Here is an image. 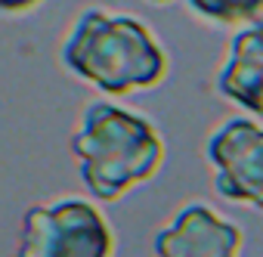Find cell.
<instances>
[{"label":"cell","instance_id":"cell-10","mask_svg":"<svg viewBox=\"0 0 263 257\" xmlns=\"http://www.w3.org/2000/svg\"><path fill=\"white\" fill-rule=\"evenodd\" d=\"M152 4H171V0H152Z\"/></svg>","mask_w":263,"mask_h":257},{"label":"cell","instance_id":"cell-5","mask_svg":"<svg viewBox=\"0 0 263 257\" xmlns=\"http://www.w3.org/2000/svg\"><path fill=\"white\" fill-rule=\"evenodd\" d=\"M155 257H238L241 229L214 208L192 201L152 238Z\"/></svg>","mask_w":263,"mask_h":257},{"label":"cell","instance_id":"cell-6","mask_svg":"<svg viewBox=\"0 0 263 257\" xmlns=\"http://www.w3.org/2000/svg\"><path fill=\"white\" fill-rule=\"evenodd\" d=\"M214 84L223 99L263 121V31L248 25L232 38L229 56Z\"/></svg>","mask_w":263,"mask_h":257},{"label":"cell","instance_id":"cell-8","mask_svg":"<svg viewBox=\"0 0 263 257\" xmlns=\"http://www.w3.org/2000/svg\"><path fill=\"white\" fill-rule=\"evenodd\" d=\"M41 4V0H0V10L7 16H19V13H28Z\"/></svg>","mask_w":263,"mask_h":257},{"label":"cell","instance_id":"cell-2","mask_svg":"<svg viewBox=\"0 0 263 257\" xmlns=\"http://www.w3.org/2000/svg\"><path fill=\"white\" fill-rule=\"evenodd\" d=\"M71 152L90 195L118 201L158 174L164 137L146 115L96 99L84 108L78 131L71 134Z\"/></svg>","mask_w":263,"mask_h":257},{"label":"cell","instance_id":"cell-4","mask_svg":"<svg viewBox=\"0 0 263 257\" xmlns=\"http://www.w3.org/2000/svg\"><path fill=\"white\" fill-rule=\"evenodd\" d=\"M204 155L220 198L263 211V127L257 121L229 118L208 137Z\"/></svg>","mask_w":263,"mask_h":257},{"label":"cell","instance_id":"cell-1","mask_svg":"<svg viewBox=\"0 0 263 257\" xmlns=\"http://www.w3.org/2000/svg\"><path fill=\"white\" fill-rule=\"evenodd\" d=\"M59 62L84 84L121 96L152 90L167 78V53L158 38L130 13L87 7L62 38Z\"/></svg>","mask_w":263,"mask_h":257},{"label":"cell","instance_id":"cell-7","mask_svg":"<svg viewBox=\"0 0 263 257\" xmlns=\"http://www.w3.org/2000/svg\"><path fill=\"white\" fill-rule=\"evenodd\" d=\"M189 10L208 22L217 25H235V22H248L254 16V4L257 0H186Z\"/></svg>","mask_w":263,"mask_h":257},{"label":"cell","instance_id":"cell-3","mask_svg":"<svg viewBox=\"0 0 263 257\" xmlns=\"http://www.w3.org/2000/svg\"><path fill=\"white\" fill-rule=\"evenodd\" d=\"M16 257H115V232L93 201L56 198L22 214Z\"/></svg>","mask_w":263,"mask_h":257},{"label":"cell","instance_id":"cell-9","mask_svg":"<svg viewBox=\"0 0 263 257\" xmlns=\"http://www.w3.org/2000/svg\"><path fill=\"white\" fill-rule=\"evenodd\" d=\"M251 28L263 31V0H257L254 4V16H251Z\"/></svg>","mask_w":263,"mask_h":257}]
</instances>
